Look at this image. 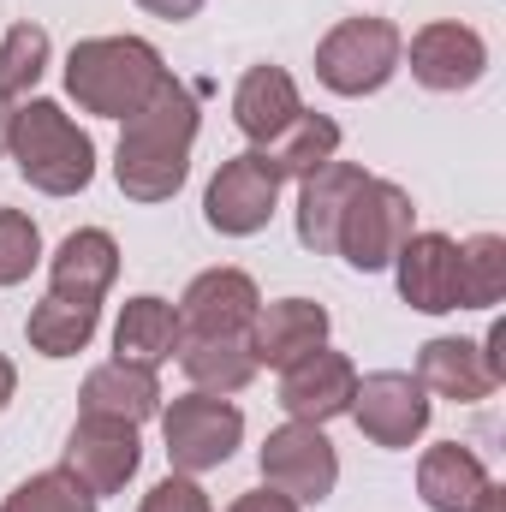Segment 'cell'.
Segmentation results:
<instances>
[{
    "instance_id": "6da1fadb",
    "label": "cell",
    "mask_w": 506,
    "mask_h": 512,
    "mask_svg": "<svg viewBox=\"0 0 506 512\" xmlns=\"http://www.w3.org/2000/svg\"><path fill=\"white\" fill-rule=\"evenodd\" d=\"M120 126H126L120 131V149H114V179H120V191H126L131 203H167V197H179V185H185V173H191L197 126H203L197 96H191L179 78H167L161 96H155L143 114L120 120Z\"/></svg>"
},
{
    "instance_id": "7a4b0ae2",
    "label": "cell",
    "mask_w": 506,
    "mask_h": 512,
    "mask_svg": "<svg viewBox=\"0 0 506 512\" xmlns=\"http://www.w3.org/2000/svg\"><path fill=\"white\" fill-rule=\"evenodd\" d=\"M173 72L143 36H90L66 54V96L96 120H131L143 114Z\"/></svg>"
},
{
    "instance_id": "3957f363",
    "label": "cell",
    "mask_w": 506,
    "mask_h": 512,
    "mask_svg": "<svg viewBox=\"0 0 506 512\" xmlns=\"http://www.w3.org/2000/svg\"><path fill=\"white\" fill-rule=\"evenodd\" d=\"M6 155L18 167V179L42 197H78L96 179V143L78 120L48 102V96H24L12 108V131H6Z\"/></svg>"
},
{
    "instance_id": "277c9868",
    "label": "cell",
    "mask_w": 506,
    "mask_h": 512,
    "mask_svg": "<svg viewBox=\"0 0 506 512\" xmlns=\"http://www.w3.org/2000/svg\"><path fill=\"white\" fill-rule=\"evenodd\" d=\"M411 233H417V203H411V191L370 173V179L352 191L346 215H340L334 256H346L358 274H381V268H393V256H399V245H405Z\"/></svg>"
},
{
    "instance_id": "5b68a950",
    "label": "cell",
    "mask_w": 506,
    "mask_h": 512,
    "mask_svg": "<svg viewBox=\"0 0 506 512\" xmlns=\"http://www.w3.org/2000/svg\"><path fill=\"white\" fill-rule=\"evenodd\" d=\"M405 60V36L387 18H340L316 42V78L334 96H376Z\"/></svg>"
},
{
    "instance_id": "8992f818",
    "label": "cell",
    "mask_w": 506,
    "mask_h": 512,
    "mask_svg": "<svg viewBox=\"0 0 506 512\" xmlns=\"http://www.w3.org/2000/svg\"><path fill=\"white\" fill-rule=\"evenodd\" d=\"M161 441H167V459L179 477H203V471H221L239 441H245V411L221 393H179L173 405H161Z\"/></svg>"
},
{
    "instance_id": "52a82bcc",
    "label": "cell",
    "mask_w": 506,
    "mask_h": 512,
    "mask_svg": "<svg viewBox=\"0 0 506 512\" xmlns=\"http://www.w3.org/2000/svg\"><path fill=\"white\" fill-rule=\"evenodd\" d=\"M256 465H262V483L274 495H286L292 507H322L334 495V483H340V453H334V441L316 423H280V429H268Z\"/></svg>"
},
{
    "instance_id": "ba28073f",
    "label": "cell",
    "mask_w": 506,
    "mask_h": 512,
    "mask_svg": "<svg viewBox=\"0 0 506 512\" xmlns=\"http://www.w3.org/2000/svg\"><path fill=\"white\" fill-rule=\"evenodd\" d=\"M429 417H435V399L411 370H376V376H358L352 387V423L364 429V441H376L387 453L417 447L429 435Z\"/></svg>"
},
{
    "instance_id": "9c48e42d",
    "label": "cell",
    "mask_w": 506,
    "mask_h": 512,
    "mask_svg": "<svg viewBox=\"0 0 506 512\" xmlns=\"http://www.w3.org/2000/svg\"><path fill=\"white\" fill-rule=\"evenodd\" d=\"M143 465V441H137V423L120 417H90L78 411L72 435H66V453H60V471L84 489V495H120Z\"/></svg>"
},
{
    "instance_id": "30bf717a",
    "label": "cell",
    "mask_w": 506,
    "mask_h": 512,
    "mask_svg": "<svg viewBox=\"0 0 506 512\" xmlns=\"http://www.w3.org/2000/svg\"><path fill=\"white\" fill-rule=\"evenodd\" d=\"M280 173L262 161V149H245L233 161H221V173L209 179L203 191V221L221 233V239H251L274 221V203H280Z\"/></svg>"
},
{
    "instance_id": "8fae6325",
    "label": "cell",
    "mask_w": 506,
    "mask_h": 512,
    "mask_svg": "<svg viewBox=\"0 0 506 512\" xmlns=\"http://www.w3.org/2000/svg\"><path fill=\"white\" fill-rule=\"evenodd\" d=\"M489 72V42L459 24V18H435L411 36V78L435 96H459V90H477Z\"/></svg>"
},
{
    "instance_id": "7c38bea8",
    "label": "cell",
    "mask_w": 506,
    "mask_h": 512,
    "mask_svg": "<svg viewBox=\"0 0 506 512\" xmlns=\"http://www.w3.org/2000/svg\"><path fill=\"white\" fill-rule=\"evenodd\" d=\"M352 387H358L352 358L316 346V352H304L298 364L280 370V411H286L292 423H316V429H322V423H334V417L352 411Z\"/></svg>"
},
{
    "instance_id": "4fadbf2b",
    "label": "cell",
    "mask_w": 506,
    "mask_h": 512,
    "mask_svg": "<svg viewBox=\"0 0 506 512\" xmlns=\"http://www.w3.org/2000/svg\"><path fill=\"white\" fill-rule=\"evenodd\" d=\"M393 280H399V298L417 316L465 310L459 304V239H447V233H411L393 256Z\"/></svg>"
},
{
    "instance_id": "5bb4252c",
    "label": "cell",
    "mask_w": 506,
    "mask_h": 512,
    "mask_svg": "<svg viewBox=\"0 0 506 512\" xmlns=\"http://www.w3.org/2000/svg\"><path fill=\"white\" fill-rule=\"evenodd\" d=\"M262 292L245 268H203L179 298V334H251Z\"/></svg>"
},
{
    "instance_id": "9a60e30c",
    "label": "cell",
    "mask_w": 506,
    "mask_h": 512,
    "mask_svg": "<svg viewBox=\"0 0 506 512\" xmlns=\"http://www.w3.org/2000/svg\"><path fill=\"white\" fill-rule=\"evenodd\" d=\"M417 382H423V393H435V399L483 405V399L501 387V370L489 364L483 340H453V334H441V340H429V346L417 352Z\"/></svg>"
},
{
    "instance_id": "2e32d148",
    "label": "cell",
    "mask_w": 506,
    "mask_h": 512,
    "mask_svg": "<svg viewBox=\"0 0 506 512\" xmlns=\"http://www.w3.org/2000/svg\"><path fill=\"white\" fill-rule=\"evenodd\" d=\"M328 310L316 304V298H274V304H262L251 322V352L256 364H268V370H286V364H298L304 352H316V346H328Z\"/></svg>"
},
{
    "instance_id": "e0dca14e",
    "label": "cell",
    "mask_w": 506,
    "mask_h": 512,
    "mask_svg": "<svg viewBox=\"0 0 506 512\" xmlns=\"http://www.w3.org/2000/svg\"><path fill=\"white\" fill-rule=\"evenodd\" d=\"M114 280H120V245H114V233H102V227L66 233L60 251L48 256V292H54V298L102 304Z\"/></svg>"
},
{
    "instance_id": "ac0fdd59",
    "label": "cell",
    "mask_w": 506,
    "mask_h": 512,
    "mask_svg": "<svg viewBox=\"0 0 506 512\" xmlns=\"http://www.w3.org/2000/svg\"><path fill=\"white\" fill-rule=\"evenodd\" d=\"M370 173L358 161H328L316 167L310 179H298V245L316 256H334V233H340V215L352 203V191L364 185Z\"/></svg>"
},
{
    "instance_id": "d6986e66",
    "label": "cell",
    "mask_w": 506,
    "mask_h": 512,
    "mask_svg": "<svg viewBox=\"0 0 506 512\" xmlns=\"http://www.w3.org/2000/svg\"><path fill=\"white\" fill-rule=\"evenodd\" d=\"M298 114H304V96H298L286 66H251L239 78V90H233V126L251 137V149L274 143Z\"/></svg>"
},
{
    "instance_id": "ffe728a7",
    "label": "cell",
    "mask_w": 506,
    "mask_h": 512,
    "mask_svg": "<svg viewBox=\"0 0 506 512\" xmlns=\"http://www.w3.org/2000/svg\"><path fill=\"white\" fill-rule=\"evenodd\" d=\"M179 370L191 376L197 393H239V387L256 382V352H251V334H179Z\"/></svg>"
},
{
    "instance_id": "44dd1931",
    "label": "cell",
    "mask_w": 506,
    "mask_h": 512,
    "mask_svg": "<svg viewBox=\"0 0 506 512\" xmlns=\"http://www.w3.org/2000/svg\"><path fill=\"white\" fill-rule=\"evenodd\" d=\"M489 483H495L489 465L459 441H441V447H429L417 459V495H423L429 512H471Z\"/></svg>"
},
{
    "instance_id": "7402d4cb",
    "label": "cell",
    "mask_w": 506,
    "mask_h": 512,
    "mask_svg": "<svg viewBox=\"0 0 506 512\" xmlns=\"http://www.w3.org/2000/svg\"><path fill=\"white\" fill-rule=\"evenodd\" d=\"M78 411H90V417H120V423H149V417H161V382H155V370H137V364H102V370H90L84 387H78Z\"/></svg>"
},
{
    "instance_id": "603a6c76",
    "label": "cell",
    "mask_w": 506,
    "mask_h": 512,
    "mask_svg": "<svg viewBox=\"0 0 506 512\" xmlns=\"http://www.w3.org/2000/svg\"><path fill=\"white\" fill-rule=\"evenodd\" d=\"M173 352H179V310L155 292L126 298V310L114 322V358L137 364V370H161Z\"/></svg>"
},
{
    "instance_id": "cb8c5ba5",
    "label": "cell",
    "mask_w": 506,
    "mask_h": 512,
    "mask_svg": "<svg viewBox=\"0 0 506 512\" xmlns=\"http://www.w3.org/2000/svg\"><path fill=\"white\" fill-rule=\"evenodd\" d=\"M96 328H102V304H78V298H42L30 316H24V340H30V352H42V358H78L90 340H96Z\"/></svg>"
},
{
    "instance_id": "d4e9b609",
    "label": "cell",
    "mask_w": 506,
    "mask_h": 512,
    "mask_svg": "<svg viewBox=\"0 0 506 512\" xmlns=\"http://www.w3.org/2000/svg\"><path fill=\"white\" fill-rule=\"evenodd\" d=\"M262 161H268L280 179H310L316 167L340 161V126H334L328 114H310V108H304L274 143H262Z\"/></svg>"
},
{
    "instance_id": "484cf974",
    "label": "cell",
    "mask_w": 506,
    "mask_h": 512,
    "mask_svg": "<svg viewBox=\"0 0 506 512\" xmlns=\"http://www.w3.org/2000/svg\"><path fill=\"white\" fill-rule=\"evenodd\" d=\"M506 298V239L477 233L459 245V304L465 310H495Z\"/></svg>"
},
{
    "instance_id": "4316f807",
    "label": "cell",
    "mask_w": 506,
    "mask_h": 512,
    "mask_svg": "<svg viewBox=\"0 0 506 512\" xmlns=\"http://www.w3.org/2000/svg\"><path fill=\"white\" fill-rule=\"evenodd\" d=\"M48 54H54V42H48L42 24H12L0 36V102L36 96V84L48 72Z\"/></svg>"
},
{
    "instance_id": "83f0119b",
    "label": "cell",
    "mask_w": 506,
    "mask_h": 512,
    "mask_svg": "<svg viewBox=\"0 0 506 512\" xmlns=\"http://www.w3.org/2000/svg\"><path fill=\"white\" fill-rule=\"evenodd\" d=\"M0 512H96V495H84L66 471H36L0 501Z\"/></svg>"
},
{
    "instance_id": "f1b7e54d",
    "label": "cell",
    "mask_w": 506,
    "mask_h": 512,
    "mask_svg": "<svg viewBox=\"0 0 506 512\" xmlns=\"http://www.w3.org/2000/svg\"><path fill=\"white\" fill-rule=\"evenodd\" d=\"M42 262V233L24 209H0V286H24Z\"/></svg>"
},
{
    "instance_id": "f546056e",
    "label": "cell",
    "mask_w": 506,
    "mask_h": 512,
    "mask_svg": "<svg viewBox=\"0 0 506 512\" xmlns=\"http://www.w3.org/2000/svg\"><path fill=\"white\" fill-rule=\"evenodd\" d=\"M137 512H215V501L203 495L197 477H179V471H173V477H161V483L143 495V507Z\"/></svg>"
},
{
    "instance_id": "4dcf8cb0",
    "label": "cell",
    "mask_w": 506,
    "mask_h": 512,
    "mask_svg": "<svg viewBox=\"0 0 506 512\" xmlns=\"http://www.w3.org/2000/svg\"><path fill=\"white\" fill-rule=\"evenodd\" d=\"M227 512H304V507H292L286 495H274V489L262 483V489H251V495H239V501H233Z\"/></svg>"
},
{
    "instance_id": "1f68e13d",
    "label": "cell",
    "mask_w": 506,
    "mask_h": 512,
    "mask_svg": "<svg viewBox=\"0 0 506 512\" xmlns=\"http://www.w3.org/2000/svg\"><path fill=\"white\" fill-rule=\"evenodd\" d=\"M149 18H167V24H185V18H197L203 12V0H137Z\"/></svg>"
},
{
    "instance_id": "d6a6232c",
    "label": "cell",
    "mask_w": 506,
    "mask_h": 512,
    "mask_svg": "<svg viewBox=\"0 0 506 512\" xmlns=\"http://www.w3.org/2000/svg\"><path fill=\"white\" fill-rule=\"evenodd\" d=\"M12 393H18V370H12V358H0V411L12 405Z\"/></svg>"
},
{
    "instance_id": "836d02e7",
    "label": "cell",
    "mask_w": 506,
    "mask_h": 512,
    "mask_svg": "<svg viewBox=\"0 0 506 512\" xmlns=\"http://www.w3.org/2000/svg\"><path fill=\"white\" fill-rule=\"evenodd\" d=\"M471 512H506V489H501V483H489V489L477 495V507H471Z\"/></svg>"
},
{
    "instance_id": "e575fe53",
    "label": "cell",
    "mask_w": 506,
    "mask_h": 512,
    "mask_svg": "<svg viewBox=\"0 0 506 512\" xmlns=\"http://www.w3.org/2000/svg\"><path fill=\"white\" fill-rule=\"evenodd\" d=\"M6 131H12V102H0V155H6Z\"/></svg>"
}]
</instances>
